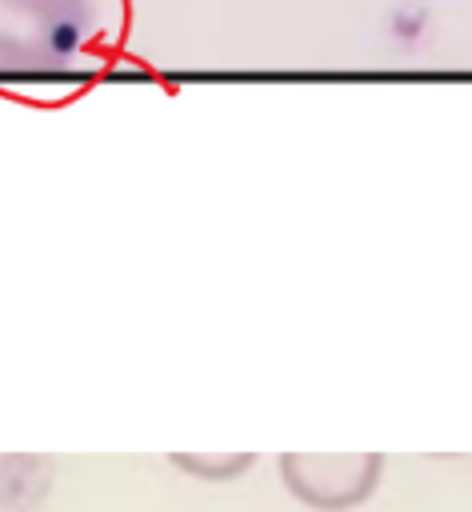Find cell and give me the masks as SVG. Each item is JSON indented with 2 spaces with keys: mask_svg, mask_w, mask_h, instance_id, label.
I'll use <instances>...</instances> for the list:
<instances>
[{
  "mask_svg": "<svg viewBox=\"0 0 472 512\" xmlns=\"http://www.w3.org/2000/svg\"><path fill=\"white\" fill-rule=\"evenodd\" d=\"M92 0H0V84H56L96 40Z\"/></svg>",
  "mask_w": 472,
  "mask_h": 512,
  "instance_id": "1",
  "label": "cell"
},
{
  "mask_svg": "<svg viewBox=\"0 0 472 512\" xmlns=\"http://www.w3.org/2000/svg\"><path fill=\"white\" fill-rule=\"evenodd\" d=\"M276 472L296 504L312 512H356L376 496L384 480V456L380 452H280Z\"/></svg>",
  "mask_w": 472,
  "mask_h": 512,
  "instance_id": "2",
  "label": "cell"
},
{
  "mask_svg": "<svg viewBox=\"0 0 472 512\" xmlns=\"http://www.w3.org/2000/svg\"><path fill=\"white\" fill-rule=\"evenodd\" d=\"M172 464L188 476H200V480H236L256 464V456L252 452H224V456H216V452H172Z\"/></svg>",
  "mask_w": 472,
  "mask_h": 512,
  "instance_id": "3",
  "label": "cell"
}]
</instances>
